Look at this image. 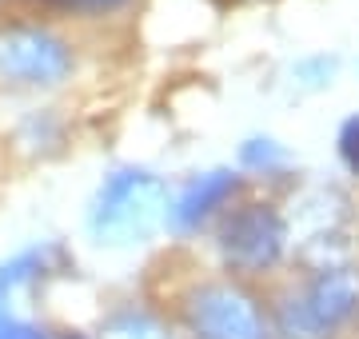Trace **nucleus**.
<instances>
[{
    "instance_id": "nucleus-1",
    "label": "nucleus",
    "mask_w": 359,
    "mask_h": 339,
    "mask_svg": "<svg viewBox=\"0 0 359 339\" xmlns=\"http://www.w3.org/2000/svg\"><path fill=\"white\" fill-rule=\"evenodd\" d=\"M164 212H168V188L160 176L144 168H120L100 184L88 212V228L96 235V244L128 248V244H144L156 232Z\"/></svg>"
},
{
    "instance_id": "nucleus-2",
    "label": "nucleus",
    "mask_w": 359,
    "mask_h": 339,
    "mask_svg": "<svg viewBox=\"0 0 359 339\" xmlns=\"http://www.w3.org/2000/svg\"><path fill=\"white\" fill-rule=\"evenodd\" d=\"M359 307V275L347 268H323L287 307L283 331L287 339H323L355 315Z\"/></svg>"
},
{
    "instance_id": "nucleus-3",
    "label": "nucleus",
    "mask_w": 359,
    "mask_h": 339,
    "mask_svg": "<svg viewBox=\"0 0 359 339\" xmlns=\"http://www.w3.org/2000/svg\"><path fill=\"white\" fill-rule=\"evenodd\" d=\"M184 319L196 339H271L252 296L231 284H200L184 303Z\"/></svg>"
},
{
    "instance_id": "nucleus-4",
    "label": "nucleus",
    "mask_w": 359,
    "mask_h": 339,
    "mask_svg": "<svg viewBox=\"0 0 359 339\" xmlns=\"http://www.w3.org/2000/svg\"><path fill=\"white\" fill-rule=\"evenodd\" d=\"M287 244V228H283L280 212L268 204H248V208L231 212L228 223L219 228V256L236 272H264L283 256Z\"/></svg>"
},
{
    "instance_id": "nucleus-5",
    "label": "nucleus",
    "mask_w": 359,
    "mask_h": 339,
    "mask_svg": "<svg viewBox=\"0 0 359 339\" xmlns=\"http://www.w3.org/2000/svg\"><path fill=\"white\" fill-rule=\"evenodd\" d=\"M0 72L16 84H60L72 72V53L48 28L20 25L0 40Z\"/></svg>"
},
{
    "instance_id": "nucleus-6",
    "label": "nucleus",
    "mask_w": 359,
    "mask_h": 339,
    "mask_svg": "<svg viewBox=\"0 0 359 339\" xmlns=\"http://www.w3.org/2000/svg\"><path fill=\"white\" fill-rule=\"evenodd\" d=\"M236 188H240L236 172H224V168H219V172H204V176L188 180V184H184V192L176 196V204H172V223H176L180 232L200 228L212 212L228 204Z\"/></svg>"
},
{
    "instance_id": "nucleus-7",
    "label": "nucleus",
    "mask_w": 359,
    "mask_h": 339,
    "mask_svg": "<svg viewBox=\"0 0 359 339\" xmlns=\"http://www.w3.org/2000/svg\"><path fill=\"white\" fill-rule=\"evenodd\" d=\"M244 164L248 168H280V164H287V152H283L276 140H248L244 144Z\"/></svg>"
},
{
    "instance_id": "nucleus-8",
    "label": "nucleus",
    "mask_w": 359,
    "mask_h": 339,
    "mask_svg": "<svg viewBox=\"0 0 359 339\" xmlns=\"http://www.w3.org/2000/svg\"><path fill=\"white\" fill-rule=\"evenodd\" d=\"M116 335H120V339H168L164 331L148 319V315H124L120 327H116Z\"/></svg>"
},
{
    "instance_id": "nucleus-9",
    "label": "nucleus",
    "mask_w": 359,
    "mask_h": 339,
    "mask_svg": "<svg viewBox=\"0 0 359 339\" xmlns=\"http://www.w3.org/2000/svg\"><path fill=\"white\" fill-rule=\"evenodd\" d=\"M339 156H344V164L351 172H359V116H351L339 128Z\"/></svg>"
},
{
    "instance_id": "nucleus-10",
    "label": "nucleus",
    "mask_w": 359,
    "mask_h": 339,
    "mask_svg": "<svg viewBox=\"0 0 359 339\" xmlns=\"http://www.w3.org/2000/svg\"><path fill=\"white\" fill-rule=\"evenodd\" d=\"M0 339H56V335H44V331H36L32 324L8 319V315L0 312Z\"/></svg>"
},
{
    "instance_id": "nucleus-11",
    "label": "nucleus",
    "mask_w": 359,
    "mask_h": 339,
    "mask_svg": "<svg viewBox=\"0 0 359 339\" xmlns=\"http://www.w3.org/2000/svg\"><path fill=\"white\" fill-rule=\"evenodd\" d=\"M60 8H80V13H108V8H120L124 0H52Z\"/></svg>"
}]
</instances>
